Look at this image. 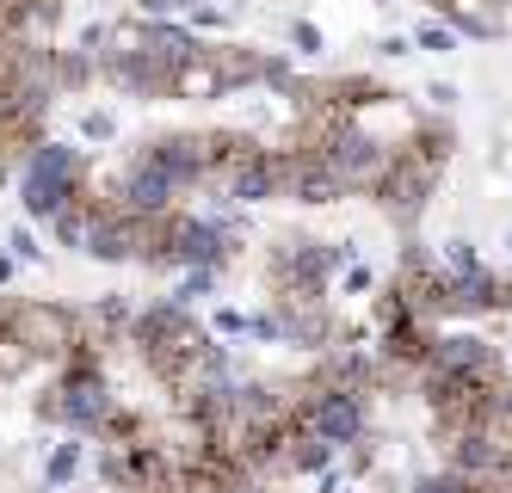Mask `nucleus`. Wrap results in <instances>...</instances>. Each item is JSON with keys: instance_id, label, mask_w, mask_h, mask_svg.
Wrapping results in <instances>:
<instances>
[{"instance_id": "5", "label": "nucleus", "mask_w": 512, "mask_h": 493, "mask_svg": "<svg viewBox=\"0 0 512 493\" xmlns=\"http://www.w3.org/2000/svg\"><path fill=\"white\" fill-rule=\"evenodd\" d=\"M290 426L309 432V438H321L327 450H334V444H352V438L364 432V395H358V389H346V383L315 389L297 413H290Z\"/></svg>"}, {"instance_id": "2", "label": "nucleus", "mask_w": 512, "mask_h": 493, "mask_svg": "<svg viewBox=\"0 0 512 493\" xmlns=\"http://www.w3.org/2000/svg\"><path fill=\"white\" fill-rule=\"evenodd\" d=\"M445 155H451V136L445 130H420L408 148H389V167L377 179V204L389 222H401V229H414L438 173H445Z\"/></svg>"}, {"instance_id": "3", "label": "nucleus", "mask_w": 512, "mask_h": 493, "mask_svg": "<svg viewBox=\"0 0 512 493\" xmlns=\"http://www.w3.org/2000/svg\"><path fill=\"white\" fill-rule=\"evenodd\" d=\"M81 179H87V161L62 142H44L38 155L25 161V216H44L56 222L68 204L81 198Z\"/></svg>"}, {"instance_id": "10", "label": "nucleus", "mask_w": 512, "mask_h": 493, "mask_svg": "<svg viewBox=\"0 0 512 493\" xmlns=\"http://www.w3.org/2000/svg\"><path fill=\"white\" fill-rule=\"evenodd\" d=\"M426 7H463V0H426Z\"/></svg>"}, {"instance_id": "9", "label": "nucleus", "mask_w": 512, "mask_h": 493, "mask_svg": "<svg viewBox=\"0 0 512 493\" xmlns=\"http://www.w3.org/2000/svg\"><path fill=\"white\" fill-rule=\"evenodd\" d=\"M75 469H81V444H56V457H50V487H62Z\"/></svg>"}, {"instance_id": "7", "label": "nucleus", "mask_w": 512, "mask_h": 493, "mask_svg": "<svg viewBox=\"0 0 512 493\" xmlns=\"http://www.w3.org/2000/svg\"><path fill=\"white\" fill-rule=\"evenodd\" d=\"M142 161H149L173 192H186V185L210 179V136L198 130H179V136H155V142H142Z\"/></svg>"}, {"instance_id": "6", "label": "nucleus", "mask_w": 512, "mask_h": 493, "mask_svg": "<svg viewBox=\"0 0 512 493\" xmlns=\"http://www.w3.org/2000/svg\"><path fill=\"white\" fill-rule=\"evenodd\" d=\"M155 265H216L223 259V229L210 222H192V216H155Z\"/></svg>"}, {"instance_id": "8", "label": "nucleus", "mask_w": 512, "mask_h": 493, "mask_svg": "<svg viewBox=\"0 0 512 493\" xmlns=\"http://www.w3.org/2000/svg\"><path fill=\"white\" fill-rule=\"evenodd\" d=\"M112 204L130 210V216H167V210H173V185L136 155V161L118 173V185H112Z\"/></svg>"}, {"instance_id": "4", "label": "nucleus", "mask_w": 512, "mask_h": 493, "mask_svg": "<svg viewBox=\"0 0 512 493\" xmlns=\"http://www.w3.org/2000/svg\"><path fill=\"white\" fill-rule=\"evenodd\" d=\"M44 413H50V420H62V426H75V432L112 426V395H105V376H99V364H93L87 352L68 358V370L56 376Z\"/></svg>"}, {"instance_id": "1", "label": "nucleus", "mask_w": 512, "mask_h": 493, "mask_svg": "<svg viewBox=\"0 0 512 493\" xmlns=\"http://www.w3.org/2000/svg\"><path fill=\"white\" fill-rule=\"evenodd\" d=\"M136 346L149 358V370L173 389H198V376L216 370V352H210L204 327L179 309V302H155V309L136 321Z\"/></svg>"}]
</instances>
